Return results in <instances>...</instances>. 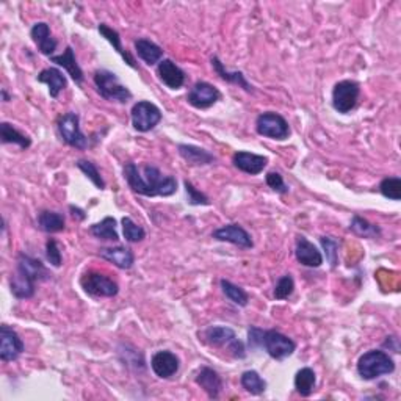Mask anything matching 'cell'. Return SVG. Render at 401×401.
I'll return each instance as SVG.
<instances>
[{
  "instance_id": "obj_31",
  "label": "cell",
  "mask_w": 401,
  "mask_h": 401,
  "mask_svg": "<svg viewBox=\"0 0 401 401\" xmlns=\"http://www.w3.org/2000/svg\"><path fill=\"white\" fill-rule=\"evenodd\" d=\"M118 223L113 216H105L101 223H96L89 228V234L99 240L105 241H118L119 234L117 230Z\"/></svg>"
},
{
  "instance_id": "obj_2",
  "label": "cell",
  "mask_w": 401,
  "mask_h": 401,
  "mask_svg": "<svg viewBox=\"0 0 401 401\" xmlns=\"http://www.w3.org/2000/svg\"><path fill=\"white\" fill-rule=\"evenodd\" d=\"M49 278L51 273L40 259L21 253L16 259V275L11 278L10 290L17 300H28L35 296L36 282L47 281Z\"/></svg>"
},
{
  "instance_id": "obj_36",
  "label": "cell",
  "mask_w": 401,
  "mask_h": 401,
  "mask_svg": "<svg viewBox=\"0 0 401 401\" xmlns=\"http://www.w3.org/2000/svg\"><path fill=\"white\" fill-rule=\"evenodd\" d=\"M121 224H123V234L126 241L138 243L146 239V230L139 226V224L133 223L132 218L124 216L123 220H121Z\"/></svg>"
},
{
  "instance_id": "obj_16",
  "label": "cell",
  "mask_w": 401,
  "mask_h": 401,
  "mask_svg": "<svg viewBox=\"0 0 401 401\" xmlns=\"http://www.w3.org/2000/svg\"><path fill=\"white\" fill-rule=\"evenodd\" d=\"M295 257L298 264L307 266V268H318L323 265V254L320 249L309 241L305 235L296 237L295 245Z\"/></svg>"
},
{
  "instance_id": "obj_23",
  "label": "cell",
  "mask_w": 401,
  "mask_h": 401,
  "mask_svg": "<svg viewBox=\"0 0 401 401\" xmlns=\"http://www.w3.org/2000/svg\"><path fill=\"white\" fill-rule=\"evenodd\" d=\"M38 82L47 85L49 94L52 99H57L63 89L68 87V78L58 68H46L38 74Z\"/></svg>"
},
{
  "instance_id": "obj_11",
  "label": "cell",
  "mask_w": 401,
  "mask_h": 401,
  "mask_svg": "<svg viewBox=\"0 0 401 401\" xmlns=\"http://www.w3.org/2000/svg\"><path fill=\"white\" fill-rule=\"evenodd\" d=\"M80 287L85 293L94 298H113L119 293V285L99 271H87L80 278Z\"/></svg>"
},
{
  "instance_id": "obj_42",
  "label": "cell",
  "mask_w": 401,
  "mask_h": 401,
  "mask_svg": "<svg viewBox=\"0 0 401 401\" xmlns=\"http://www.w3.org/2000/svg\"><path fill=\"white\" fill-rule=\"evenodd\" d=\"M265 182H266V185H268L273 191H276V193H281V194H285L289 191V187L285 185V182L282 179V176L276 173V171H271L265 176Z\"/></svg>"
},
{
  "instance_id": "obj_17",
  "label": "cell",
  "mask_w": 401,
  "mask_h": 401,
  "mask_svg": "<svg viewBox=\"0 0 401 401\" xmlns=\"http://www.w3.org/2000/svg\"><path fill=\"white\" fill-rule=\"evenodd\" d=\"M157 76H159V80L169 89H180L187 80L185 71L180 69L179 66L169 58H163L162 62L157 65Z\"/></svg>"
},
{
  "instance_id": "obj_35",
  "label": "cell",
  "mask_w": 401,
  "mask_h": 401,
  "mask_svg": "<svg viewBox=\"0 0 401 401\" xmlns=\"http://www.w3.org/2000/svg\"><path fill=\"white\" fill-rule=\"evenodd\" d=\"M76 167L80 169V171L87 176L91 182H93V185L97 188V190H105V180L102 179V176L99 173V169H97L96 163L80 159V160L76 162Z\"/></svg>"
},
{
  "instance_id": "obj_37",
  "label": "cell",
  "mask_w": 401,
  "mask_h": 401,
  "mask_svg": "<svg viewBox=\"0 0 401 401\" xmlns=\"http://www.w3.org/2000/svg\"><path fill=\"white\" fill-rule=\"evenodd\" d=\"M379 191L384 198L391 200H400L401 199V179L393 176V178H386L381 180Z\"/></svg>"
},
{
  "instance_id": "obj_22",
  "label": "cell",
  "mask_w": 401,
  "mask_h": 401,
  "mask_svg": "<svg viewBox=\"0 0 401 401\" xmlns=\"http://www.w3.org/2000/svg\"><path fill=\"white\" fill-rule=\"evenodd\" d=\"M99 256L121 270H130L133 264H135V256H133L132 249L127 246L102 248Z\"/></svg>"
},
{
  "instance_id": "obj_8",
  "label": "cell",
  "mask_w": 401,
  "mask_h": 401,
  "mask_svg": "<svg viewBox=\"0 0 401 401\" xmlns=\"http://www.w3.org/2000/svg\"><path fill=\"white\" fill-rule=\"evenodd\" d=\"M132 126L139 133L154 130L163 118L162 110L149 101H138L130 110Z\"/></svg>"
},
{
  "instance_id": "obj_41",
  "label": "cell",
  "mask_w": 401,
  "mask_h": 401,
  "mask_svg": "<svg viewBox=\"0 0 401 401\" xmlns=\"http://www.w3.org/2000/svg\"><path fill=\"white\" fill-rule=\"evenodd\" d=\"M184 187H185L187 203L188 204H190V205H210V199L205 196L204 193H200L199 190H196L191 182L185 180Z\"/></svg>"
},
{
  "instance_id": "obj_38",
  "label": "cell",
  "mask_w": 401,
  "mask_h": 401,
  "mask_svg": "<svg viewBox=\"0 0 401 401\" xmlns=\"http://www.w3.org/2000/svg\"><path fill=\"white\" fill-rule=\"evenodd\" d=\"M295 291V281H293V276L291 275H284L279 278V281L275 285V291H273V295H275L276 300L279 301H284V300H289V298L293 295Z\"/></svg>"
},
{
  "instance_id": "obj_5",
  "label": "cell",
  "mask_w": 401,
  "mask_h": 401,
  "mask_svg": "<svg viewBox=\"0 0 401 401\" xmlns=\"http://www.w3.org/2000/svg\"><path fill=\"white\" fill-rule=\"evenodd\" d=\"M96 91L105 101L126 104L132 99V91L119 82V77L108 69H97L93 76Z\"/></svg>"
},
{
  "instance_id": "obj_19",
  "label": "cell",
  "mask_w": 401,
  "mask_h": 401,
  "mask_svg": "<svg viewBox=\"0 0 401 401\" xmlns=\"http://www.w3.org/2000/svg\"><path fill=\"white\" fill-rule=\"evenodd\" d=\"M196 384L207 393L210 400H218L223 392V379L216 370L210 367H200L194 376Z\"/></svg>"
},
{
  "instance_id": "obj_4",
  "label": "cell",
  "mask_w": 401,
  "mask_h": 401,
  "mask_svg": "<svg viewBox=\"0 0 401 401\" xmlns=\"http://www.w3.org/2000/svg\"><path fill=\"white\" fill-rule=\"evenodd\" d=\"M395 372L392 356L382 350H370L357 361V375L366 381L378 379L381 376Z\"/></svg>"
},
{
  "instance_id": "obj_33",
  "label": "cell",
  "mask_w": 401,
  "mask_h": 401,
  "mask_svg": "<svg viewBox=\"0 0 401 401\" xmlns=\"http://www.w3.org/2000/svg\"><path fill=\"white\" fill-rule=\"evenodd\" d=\"M350 230L357 237H364V239H378L381 235V228L376 226V224L367 221L366 218L362 216H353V221H351Z\"/></svg>"
},
{
  "instance_id": "obj_26",
  "label": "cell",
  "mask_w": 401,
  "mask_h": 401,
  "mask_svg": "<svg viewBox=\"0 0 401 401\" xmlns=\"http://www.w3.org/2000/svg\"><path fill=\"white\" fill-rule=\"evenodd\" d=\"M135 52L137 57L149 66L159 65L163 60V49L148 38H138L135 41Z\"/></svg>"
},
{
  "instance_id": "obj_43",
  "label": "cell",
  "mask_w": 401,
  "mask_h": 401,
  "mask_svg": "<svg viewBox=\"0 0 401 401\" xmlns=\"http://www.w3.org/2000/svg\"><path fill=\"white\" fill-rule=\"evenodd\" d=\"M69 212H71V215L77 218L78 221H83L85 218H87V214H85L80 207H76V205H69Z\"/></svg>"
},
{
  "instance_id": "obj_32",
  "label": "cell",
  "mask_w": 401,
  "mask_h": 401,
  "mask_svg": "<svg viewBox=\"0 0 401 401\" xmlns=\"http://www.w3.org/2000/svg\"><path fill=\"white\" fill-rule=\"evenodd\" d=\"M240 384L248 393L262 395L266 391V381L260 376L256 370H246L240 376Z\"/></svg>"
},
{
  "instance_id": "obj_34",
  "label": "cell",
  "mask_w": 401,
  "mask_h": 401,
  "mask_svg": "<svg viewBox=\"0 0 401 401\" xmlns=\"http://www.w3.org/2000/svg\"><path fill=\"white\" fill-rule=\"evenodd\" d=\"M221 290H223V293L226 295V298L229 301H232L235 306H240V307H246L248 306V302H249V296L245 290H243L241 287H239V285L234 284V282H230V281H226V279H221Z\"/></svg>"
},
{
  "instance_id": "obj_21",
  "label": "cell",
  "mask_w": 401,
  "mask_h": 401,
  "mask_svg": "<svg viewBox=\"0 0 401 401\" xmlns=\"http://www.w3.org/2000/svg\"><path fill=\"white\" fill-rule=\"evenodd\" d=\"M51 62L56 63L60 68H63L66 72H68V76L74 80L77 85H82L85 80V74L80 66L77 63V58H76V52L74 49L71 46L66 47V51L63 53H60V56H53L51 57Z\"/></svg>"
},
{
  "instance_id": "obj_25",
  "label": "cell",
  "mask_w": 401,
  "mask_h": 401,
  "mask_svg": "<svg viewBox=\"0 0 401 401\" xmlns=\"http://www.w3.org/2000/svg\"><path fill=\"white\" fill-rule=\"evenodd\" d=\"M212 68H214V71L216 72V76L223 78L224 82H228L230 85H235V87H239V88H243L245 91H248V93H253V85L249 83L246 80V77L243 76V72L240 71H228L226 69V66H224L221 63V60L218 58L216 56L212 57Z\"/></svg>"
},
{
  "instance_id": "obj_27",
  "label": "cell",
  "mask_w": 401,
  "mask_h": 401,
  "mask_svg": "<svg viewBox=\"0 0 401 401\" xmlns=\"http://www.w3.org/2000/svg\"><path fill=\"white\" fill-rule=\"evenodd\" d=\"M97 30H99V33L104 36V38L110 42V44L113 46L114 51H117L121 57H123L124 62L130 66L132 69H137L138 66H137V62H135V58H133L129 52L126 51V49L123 47V42H121V35L117 32V30L112 28V27H108L107 24H99L97 26Z\"/></svg>"
},
{
  "instance_id": "obj_10",
  "label": "cell",
  "mask_w": 401,
  "mask_h": 401,
  "mask_svg": "<svg viewBox=\"0 0 401 401\" xmlns=\"http://www.w3.org/2000/svg\"><path fill=\"white\" fill-rule=\"evenodd\" d=\"M260 348L266 351V355L276 361H284L296 351V343L285 334L276 330H268L262 332V343Z\"/></svg>"
},
{
  "instance_id": "obj_30",
  "label": "cell",
  "mask_w": 401,
  "mask_h": 401,
  "mask_svg": "<svg viewBox=\"0 0 401 401\" xmlns=\"http://www.w3.org/2000/svg\"><path fill=\"white\" fill-rule=\"evenodd\" d=\"M0 139H2L3 144H16L24 151L32 146V138L17 130L16 127L11 126L10 123L0 124Z\"/></svg>"
},
{
  "instance_id": "obj_39",
  "label": "cell",
  "mask_w": 401,
  "mask_h": 401,
  "mask_svg": "<svg viewBox=\"0 0 401 401\" xmlns=\"http://www.w3.org/2000/svg\"><path fill=\"white\" fill-rule=\"evenodd\" d=\"M321 248L325 249L327 262L331 264V268H336L339 264V245L340 243L334 237H320Z\"/></svg>"
},
{
  "instance_id": "obj_14",
  "label": "cell",
  "mask_w": 401,
  "mask_h": 401,
  "mask_svg": "<svg viewBox=\"0 0 401 401\" xmlns=\"http://www.w3.org/2000/svg\"><path fill=\"white\" fill-rule=\"evenodd\" d=\"M212 237L218 241H226L243 249H251L254 246L251 234L245 228H241L240 224H224V226L214 230Z\"/></svg>"
},
{
  "instance_id": "obj_12",
  "label": "cell",
  "mask_w": 401,
  "mask_h": 401,
  "mask_svg": "<svg viewBox=\"0 0 401 401\" xmlns=\"http://www.w3.org/2000/svg\"><path fill=\"white\" fill-rule=\"evenodd\" d=\"M187 101L191 107L198 110H207L214 107L218 101H221V91L209 82H196L188 91Z\"/></svg>"
},
{
  "instance_id": "obj_15",
  "label": "cell",
  "mask_w": 401,
  "mask_h": 401,
  "mask_svg": "<svg viewBox=\"0 0 401 401\" xmlns=\"http://www.w3.org/2000/svg\"><path fill=\"white\" fill-rule=\"evenodd\" d=\"M151 368L155 373L157 378L160 379H169L179 372L180 361L173 351L162 350L151 357Z\"/></svg>"
},
{
  "instance_id": "obj_1",
  "label": "cell",
  "mask_w": 401,
  "mask_h": 401,
  "mask_svg": "<svg viewBox=\"0 0 401 401\" xmlns=\"http://www.w3.org/2000/svg\"><path fill=\"white\" fill-rule=\"evenodd\" d=\"M124 179L130 190L146 198L173 196L178 191V180L173 176L163 174L153 165L138 167L137 163H126Z\"/></svg>"
},
{
  "instance_id": "obj_9",
  "label": "cell",
  "mask_w": 401,
  "mask_h": 401,
  "mask_svg": "<svg viewBox=\"0 0 401 401\" xmlns=\"http://www.w3.org/2000/svg\"><path fill=\"white\" fill-rule=\"evenodd\" d=\"M361 96V85L356 80L337 82L332 88V107L334 110L346 114L355 110Z\"/></svg>"
},
{
  "instance_id": "obj_13",
  "label": "cell",
  "mask_w": 401,
  "mask_h": 401,
  "mask_svg": "<svg viewBox=\"0 0 401 401\" xmlns=\"http://www.w3.org/2000/svg\"><path fill=\"white\" fill-rule=\"evenodd\" d=\"M26 345L13 327L8 325L0 326V361L2 362H13L19 357Z\"/></svg>"
},
{
  "instance_id": "obj_29",
  "label": "cell",
  "mask_w": 401,
  "mask_h": 401,
  "mask_svg": "<svg viewBox=\"0 0 401 401\" xmlns=\"http://www.w3.org/2000/svg\"><path fill=\"white\" fill-rule=\"evenodd\" d=\"M293 384H295L296 393L307 398V397H311L315 391V386H317V376H315V372L312 368L305 367L296 372Z\"/></svg>"
},
{
  "instance_id": "obj_44",
  "label": "cell",
  "mask_w": 401,
  "mask_h": 401,
  "mask_svg": "<svg viewBox=\"0 0 401 401\" xmlns=\"http://www.w3.org/2000/svg\"><path fill=\"white\" fill-rule=\"evenodd\" d=\"M2 99H3V102L11 101V97H10V94L7 93V89H2Z\"/></svg>"
},
{
  "instance_id": "obj_24",
  "label": "cell",
  "mask_w": 401,
  "mask_h": 401,
  "mask_svg": "<svg viewBox=\"0 0 401 401\" xmlns=\"http://www.w3.org/2000/svg\"><path fill=\"white\" fill-rule=\"evenodd\" d=\"M179 155L184 159L187 163L194 167H205V165H212L216 159L214 154H210L209 151H205L199 146L194 144H179L178 146Z\"/></svg>"
},
{
  "instance_id": "obj_20",
  "label": "cell",
  "mask_w": 401,
  "mask_h": 401,
  "mask_svg": "<svg viewBox=\"0 0 401 401\" xmlns=\"http://www.w3.org/2000/svg\"><path fill=\"white\" fill-rule=\"evenodd\" d=\"M30 38L33 40V42L42 56L53 57V52H56L58 47V41L52 36L49 24L36 22L32 27V30H30Z\"/></svg>"
},
{
  "instance_id": "obj_28",
  "label": "cell",
  "mask_w": 401,
  "mask_h": 401,
  "mask_svg": "<svg viewBox=\"0 0 401 401\" xmlns=\"http://www.w3.org/2000/svg\"><path fill=\"white\" fill-rule=\"evenodd\" d=\"M38 228L46 234H58L63 232L66 228V221L63 214L53 210H42L38 215Z\"/></svg>"
},
{
  "instance_id": "obj_3",
  "label": "cell",
  "mask_w": 401,
  "mask_h": 401,
  "mask_svg": "<svg viewBox=\"0 0 401 401\" xmlns=\"http://www.w3.org/2000/svg\"><path fill=\"white\" fill-rule=\"evenodd\" d=\"M199 337L212 348H226L235 359H245L246 357V346L237 337L232 327L210 326L200 332Z\"/></svg>"
},
{
  "instance_id": "obj_7",
  "label": "cell",
  "mask_w": 401,
  "mask_h": 401,
  "mask_svg": "<svg viewBox=\"0 0 401 401\" xmlns=\"http://www.w3.org/2000/svg\"><path fill=\"white\" fill-rule=\"evenodd\" d=\"M57 129L63 142L71 148L83 151L88 148V138L80 129V117L77 113H65L57 121Z\"/></svg>"
},
{
  "instance_id": "obj_18",
  "label": "cell",
  "mask_w": 401,
  "mask_h": 401,
  "mask_svg": "<svg viewBox=\"0 0 401 401\" xmlns=\"http://www.w3.org/2000/svg\"><path fill=\"white\" fill-rule=\"evenodd\" d=\"M232 163L239 171L249 174V176H259L264 173V169L268 165V159L264 155L248 153V151H239L232 155Z\"/></svg>"
},
{
  "instance_id": "obj_40",
  "label": "cell",
  "mask_w": 401,
  "mask_h": 401,
  "mask_svg": "<svg viewBox=\"0 0 401 401\" xmlns=\"http://www.w3.org/2000/svg\"><path fill=\"white\" fill-rule=\"evenodd\" d=\"M46 259L47 262L52 266H56V268H60L63 264L62 249H60V245L56 239H49L46 243Z\"/></svg>"
},
{
  "instance_id": "obj_6",
  "label": "cell",
  "mask_w": 401,
  "mask_h": 401,
  "mask_svg": "<svg viewBox=\"0 0 401 401\" xmlns=\"http://www.w3.org/2000/svg\"><path fill=\"white\" fill-rule=\"evenodd\" d=\"M256 132L260 137L276 139V142H284L291 133L289 121L276 112L260 113L256 119Z\"/></svg>"
}]
</instances>
